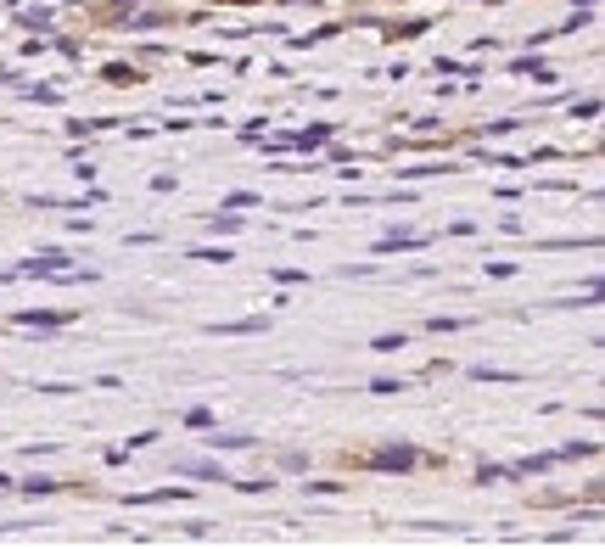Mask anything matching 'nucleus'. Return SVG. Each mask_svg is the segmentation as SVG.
<instances>
[{
  "mask_svg": "<svg viewBox=\"0 0 605 549\" xmlns=\"http://www.w3.org/2000/svg\"><path fill=\"white\" fill-rule=\"evenodd\" d=\"M208 331H219V337H258V331H269V320H225V325H208Z\"/></svg>",
  "mask_w": 605,
  "mask_h": 549,
  "instance_id": "6",
  "label": "nucleus"
},
{
  "mask_svg": "<svg viewBox=\"0 0 605 549\" xmlns=\"http://www.w3.org/2000/svg\"><path fill=\"white\" fill-rule=\"evenodd\" d=\"M23 23H29V29H51V12H45V6H29V12H23Z\"/></svg>",
  "mask_w": 605,
  "mask_h": 549,
  "instance_id": "16",
  "label": "nucleus"
},
{
  "mask_svg": "<svg viewBox=\"0 0 605 549\" xmlns=\"http://www.w3.org/2000/svg\"><path fill=\"white\" fill-rule=\"evenodd\" d=\"M191 258H202V264H230L236 253H230V247H197Z\"/></svg>",
  "mask_w": 605,
  "mask_h": 549,
  "instance_id": "12",
  "label": "nucleus"
},
{
  "mask_svg": "<svg viewBox=\"0 0 605 549\" xmlns=\"http://www.w3.org/2000/svg\"><path fill=\"white\" fill-rule=\"evenodd\" d=\"M174 471H180V477H202V482H230L225 465H219V460H197V454H180Z\"/></svg>",
  "mask_w": 605,
  "mask_h": 549,
  "instance_id": "1",
  "label": "nucleus"
},
{
  "mask_svg": "<svg viewBox=\"0 0 605 549\" xmlns=\"http://www.w3.org/2000/svg\"><path fill=\"white\" fill-rule=\"evenodd\" d=\"M12 320H17V325H40V331H57V325L68 320V314H51V309H17Z\"/></svg>",
  "mask_w": 605,
  "mask_h": 549,
  "instance_id": "5",
  "label": "nucleus"
},
{
  "mask_svg": "<svg viewBox=\"0 0 605 549\" xmlns=\"http://www.w3.org/2000/svg\"><path fill=\"white\" fill-rule=\"evenodd\" d=\"M40 393L45 398H68V393H79V387H68V381H40Z\"/></svg>",
  "mask_w": 605,
  "mask_h": 549,
  "instance_id": "20",
  "label": "nucleus"
},
{
  "mask_svg": "<svg viewBox=\"0 0 605 549\" xmlns=\"http://www.w3.org/2000/svg\"><path fill=\"white\" fill-rule=\"evenodd\" d=\"M129 6H141V0H113V17H124Z\"/></svg>",
  "mask_w": 605,
  "mask_h": 549,
  "instance_id": "23",
  "label": "nucleus"
},
{
  "mask_svg": "<svg viewBox=\"0 0 605 549\" xmlns=\"http://www.w3.org/2000/svg\"><path fill=\"white\" fill-rule=\"evenodd\" d=\"M107 85H135V68H124V62H113V68H107Z\"/></svg>",
  "mask_w": 605,
  "mask_h": 549,
  "instance_id": "17",
  "label": "nucleus"
},
{
  "mask_svg": "<svg viewBox=\"0 0 605 549\" xmlns=\"http://www.w3.org/2000/svg\"><path fill=\"white\" fill-rule=\"evenodd\" d=\"M589 454H600V443H566L555 449V460H589Z\"/></svg>",
  "mask_w": 605,
  "mask_h": 549,
  "instance_id": "9",
  "label": "nucleus"
},
{
  "mask_svg": "<svg viewBox=\"0 0 605 549\" xmlns=\"http://www.w3.org/2000/svg\"><path fill=\"white\" fill-rule=\"evenodd\" d=\"M325 141H331V129H325V124H314V129H303V135L292 141V152H320Z\"/></svg>",
  "mask_w": 605,
  "mask_h": 549,
  "instance_id": "7",
  "label": "nucleus"
},
{
  "mask_svg": "<svg viewBox=\"0 0 605 549\" xmlns=\"http://www.w3.org/2000/svg\"><path fill=\"white\" fill-rule=\"evenodd\" d=\"M157 23H169V17H163V12H135V17H129V29H157Z\"/></svg>",
  "mask_w": 605,
  "mask_h": 549,
  "instance_id": "15",
  "label": "nucleus"
},
{
  "mask_svg": "<svg viewBox=\"0 0 605 549\" xmlns=\"http://www.w3.org/2000/svg\"><path fill=\"white\" fill-rule=\"evenodd\" d=\"M208 443H213V449H253V437H247V432H225V437L213 432Z\"/></svg>",
  "mask_w": 605,
  "mask_h": 549,
  "instance_id": "8",
  "label": "nucleus"
},
{
  "mask_svg": "<svg viewBox=\"0 0 605 549\" xmlns=\"http://www.w3.org/2000/svg\"><path fill=\"white\" fill-rule=\"evenodd\" d=\"M174 499H191V488H185V482H174V488H157V493H135L129 505H174Z\"/></svg>",
  "mask_w": 605,
  "mask_h": 549,
  "instance_id": "4",
  "label": "nucleus"
},
{
  "mask_svg": "<svg viewBox=\"0 0 605 549\" xmlns=\"http://www.w3.org/2000/svg\"><path fill=\"white\" fill-rule=\"evenodd\" d=\"M370 393H376V398H393V393H404V381H387V376H381V381H370Z\"/></svg>",
  "mask_w": 605,
  "mask_h": 549,
  "instance_id": "19",
  "label": "nucleus"
},
{
  "mask_svg": "<svg viewBox=\"0 0 605 549\" xmlns=\"http://www.w3.org/2000/svg\"><path fill=\"white\" fill-rule=\"evenodd\" d=\"M17 488L29 493V499H40V493H57L62 482H51V477H29V482H17Z\"/></svg>",
  "mask_w": 605,
  "mask_h": 549,
  "instance_id": "11",
  "label": "nucleus"
},
{
  "mask_svg": "<svg viewBox=\"0 0 605 549\" xmlns=\"http://www.w3.org/2000/svg\"><path fill=\"white\" fill-rule=\"evenodd\" d=\"M577 6H594V0H577Z\"/></svg>",
  "mask_w": 605,
  "mask_h": 549,
  "instance_id": "25",
  "label": "nucleus"
},
{
  "mask_svg": "<svg viewBox=\"0 0 605 549\" xmlns=\"http://www.w3.org/2000/svg\"><path fill=\"white\" fill-rule=\"evenodd\" d=\"M471 381H521L516 370H493V365H471Z\"/></svg>",
  "mask_w": 605,
  "mask_h": 549,
  "instance_id": "10",
  "label": "nucleus"
},
{
  "mask_svg": "<svg viewBox=\"0 0 605 549\" xmlns=\"http://www.w3.org/2000/svg\"><path fill=\"white\" fill-rule=\"evenodd\" d=\"M12 488H17V482H12V477H0V493H12Z\"/></svg>",
  "mask_w": 605,
  "mask_h": 549,
  "instance_id": "24",
  "label": "nucleus"
},
{
  "mask_svg": "<svg viewBox=\"0 0 605 549\" xmlns=\"http://www.w3.org/2000/svg\"><path fill=\"white\" fill-rule=\"evenodd\" d=\"M241 225H247V219H241V213H213V230H225V236H236Z\"/></svg>",
  "mask_w": 605,
  "mask_h": 549,
  "instance_id": "14",
  "label": "nucleus"
},
{
  "mask_svg": "<svg viewBox=\"0 0 605 549\" xmlns=\"http://www.w3.org/2000/svg\"><path fill=\"white\" fill-rule=\"evenodd\" d=\"M415 460H421V454L409 449V443H387V449L370 454V465H376V471H409Z\"/></svg>",
  "mask_w": 605,
  "mask_h": 549,
  "instance_id": "2",
  "label": "nucleus"
},
{
  "mask_svg": "<svg viewBox=\"0 0 605 549\" xmlns=\"http://www.w3.org/2000/svg\"><path fill=\"white\" fill-rule=\"evenodd\" d=\"M62 269H68V253H57V247H51V253H40V258H23V264H17V275H62Z\"/></svg>",
  "mask_w": 605,
  "mask_h": 549,
  "instance_id": "3",
  "label": "nucleus"
},
{
  "mask_svg": "<svg viewBox=\"0 0 605 549\" xmlns=\"http://www.w3.org/2000/svg\"><path fill=\"white\" fill-rule=\"evenodd\" d=\"M281 465H286V471H309V454H297V449H286V454H281Z\"/></svg>",
  "mask_w": 605,
  "mask_h": 549,
  "instance_id": "22",
  "label": "nucleus"
},
{
  "mask_svg": "<svg viewBox=\"0 0 605 549\" xmlns=\"http://www.w3.org/2000/svg\"><path fill=\"white\" fill-rule=\"evenodd\" d=\"M465 320H443V314H432V320H426V331H437V337H443V331H460Z\"/></svg>",
  "mask_w": 605,
  "mask_h": 549,
  "instance_id": "21",
  "label": "nucleus"
},
{
  "mask_svg": "<svg viewBox=\"0 0 605 549\" xmlns=\"http://www.w3.org/2000/svg\"><path fill=\"white\" fill-rule=\"evenodd\" d=\"M510 465H477V482H505Z\"/></svg>",
  "mask_w": 605,
  "mask_h": 549,
  "instance_id": "18",
  "label": "nucleus"
},
{
  "mask_svg": "<svg viewBox=\"0 0 605 549\" xmlns=\"http://www.w3.org/2000/svg\"><path fill=\"white\" fill-rule=\"evenodd\" d=\"M398 348H404V331H387V337L370 342V353H398Z\"/></svg>",
  "mask_w": 605,
  "mask_h": 549,
  "instance_id": "13",
  "label": "nucleus"
}]
</instances>
